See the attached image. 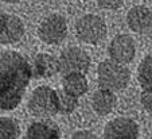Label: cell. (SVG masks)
Here are the masks:
<instances>
[{"label": "cell", "mask_w": 152, "mask_h": 139, "mask_svg": "<svg viewBox=\"0 0 152 139\" xmlns=\"http://www.w3.org/2000/svg\"><path fill=\"white\" fill-rule=\"evenodd\" d=\"M32 77V66L22 54L0 50V111H12L20 104Z\"/></svg>", "instance_id": "1"}, {"label": "cell", "mask_w": 152, "mask_h": 139, "mask_svg": "<svg viewBox=\"0 0 152 139\" xmlns=\"http://www.w3.org/2000/svg\"><path fill=\"white\" fill-rule=\"evenodd\" d=\"M98 85L110 90H121L126 88L131 80V72L124 64L110 60H105L98 65Z\"/></svg>", "instance_id": "2"}, {"label": "cell", "mask_w": 152, "mask_h": 139, "mask_svg": "<svg viewBox=\"0 0 152 139\" xmlns=\"http://www.w3.org/2000/svg\"><path fill=\"white\" fill-rule=\"evenodd\" d=\"M28 110L34 116L49 118L59 112L58 92L47 85L35 88L28 100Z\"/></svg>", "instance_id": "3"}, {"label": "cell", "mask_w": 152, "mask_h": 139, "mask_svg": "<svg viewBox=\"0 0 152 139\" xmlns=\"http://www.w3.org/2000/svg\"><path fill=\"white\" fill-rule=\"evenodd\" d=\"M75 34L80 41L89 45H96L105 38L106 24L98 15H83L75 24Z\"/></svg>", "instance_id": "4"}, {"label": "cell", "mask_w": 152, "mask_h": 139, "mask_svg": "<svg viewBox=\"0 0 152 139\" xmlns=\"http://www.w3.org/2000/svg\"><path fill=\"white\" fill-rule=\"evenodd\" d=\"M59 73L63 76L70 73H86L90 68V57L80 47H69L63 50L58 58Z\"/></svg>", "instance_id": "5"}, {"label": "cell", "mask_w": 152, "mask_h": 139, "mask_svg": "<svg viewBox=\"0 0 152 139\" xmlns=\"http://www.w3.org/2000/svg\"><path fill=\"white\" fill-rule=\"evenodd\" d=\"M38 35L47 45L61 43L67 35L66 19L58 14H53L45 18L38 29Z\"/></svg>", "instance_id": "6"}, {"label": "cell", "mask_w": 152, "mask_h": 139, "mask_svg": "<svg viewBox=\"0 0 152 139\" xmlns=\"http://www.w3.org/2000/svg\"><path fill=\"white\" fill-rule=\"evenodd\" d=\"M24 35V24L16 15L0 11V45L19 42Z\"/></svg>", "instance_id": "7"}, {"label": "cell", "mask_w": 152, "mask_h": 139, "mask_svg": "<svg viewBox=\"0 0 152 139\" xmlns=\"http://www.w3.org/2000/svg\"><path fill=\"white\" fill-rule=\"evenodd\" d=\"M139 134L137 123L128 118H116L104 128V138L106 139H137Z\"/></svg>", "instance_id": "8"}, {"label": "cell", "mask_w": 152, "mask_h": 139, "mask_svg": "<svg viewBox=\"0 0 152 139\" xmlns=\"http://www.w3.org/2000/svg\"><path fill=\"white\" fill-rule=\"evenodd\" d=\"M109 57L118 64H129L135 58L136 46L133 39L126 34L116 35L108 47Z\"/></svg>", "instance_id": "9"}, {"label": "cell", "mask_w": 152, "mask_h": 139, "mask_svg": "<svg viewBox=\"0 0 152 139\" xmlns=\"http://www.w3.org/2000/svg\"><path fill=\"white\" fill-rule=\"evenodd\" d=\"M126 24L132 31L143 34L152 29V11L148 7L136 6L126 14Z\"/></svg>", "instance_id": "10"}, {"label": "cell", "mask_w": 152, "mask_h": 139, "mask_svg": "<svg viewBox=\"0 0 152 139\" xmlns=\"http://www.w3.org/2000/svg\"><path fill=\"white\" fill-rule=\"evenodd\" d=\"M59 72V62L51 54L40 53L34 57L32 76L37 78H47Z\"/></svg>", "instance_id": "11"}, {"label": "cell", "mask_w": 152, "mask_h": 139, "mask_svg": "<svg viewBox=\"0 0 152 139\" xmlns=\"http://www.w3.org/2000/svg\"><path fill=\"white\" fill-rule=\"evenodd\" d=\"M116 103H117V97L113 93V90L110 89L101 88L93 93L92 107L94 112L98 113L100 116H105L112 112L113 108L116 107Z\"/></svg>", "instance_id": "12"}, {"label": "cell", "mask_w": 152, "mask_h": 139, "mask_svg": "<svg viewBox=\"0 0 152 139\" xmlns=\"http://www.w3.org/2000/svg\"><path fill=\"white\" fill-rule=\"evenodd\" d=\"M61 131L57 124L50 122H35L26 131L27 139H54L59 138Z\"/></svg>", "instance_id": "13"}, {"label": "cell", "mask_w": 152, "mask_h": 139, "mask_svg": "<svg viewBox=\"0 0 152 139\" xmlns=\"http://www.w3.org/2000/svg\"><path fill=\"white\" fill-rule=\"evenodd\" d=\"M63 90H66L67 93L75 96V97H81L83 96L88 89V80L85 77V73H70L63 77Z\"/></svg>", "instance_id": "14"}, {"label": "cell", "mask_w": 152, "mask_h": 139, "mask_svg": "<svg viewBox=\"0 0 152 139\" xmlns=\"http://www.w3.org/2000/svg\"><path fill=\"white\" fill-rule=\"evenodd\" d=\"M137 80L143 90H152V51H149L139 65Z\"/></svg>", "instance_id": "15"}, {"label": "cell", "mask_w": 152, "mask_h": 139, "mask_svg": "<svg viewBox=\"0 0 152 139\" xmlns=\"http://www.w3.org/2000/svg\"><path fill=\"white\" fill-rule=\"evenodd\" d=\"M20 130L15 119L0 118V139H15L19 138Z\"/></svg>", "instance_id": "16"}, {"label": "cell", "mask_w": 152, "mask_h": 139, "mask_svg": "<svg viewBox=\"0 0 152 139\" xmlns=\"http://www.w3.org/2000/svg\"><path fill=\"white\" fill-rule=\"evenodd\" d=\"M58 101H59V112L69 115L78 107V97L67 93L66 90L58 92Z\"/></svg>", "instance_id": "17"}, {"label": "cell", "mask_w": 152, "mask_h": 139, "mask_svg": "<svg viewBox=\"0 0 152 139\" xmlns=\"http://www.w3.org/2000/svg\"><path fill=\"white\" fill-rule=\"evenodd\" d=\"M140 100L144 110L152 115V90H143L140 96Z\"/></svg>", "instance_id": "18"}, {"label": "cell", "mask_w": 152, "mask_h": 139, "mask_svg": "<svg viewBox=\"0 0 152 139\" xmlns=\"http://www.w3.org/2000/svg\"><path fill=\"white\" fill-rule=\"evenodd\" d=\"M97 3L104 10H117L123 6L124 0H97Z\"/></svg>", "instance_id": "19"}, {"label": "cell", "mask_w": 152, "mask_h": 139, "mask_svg": "<svg viewBox=\"0 0 152 139\" xmlns=\"http://www.w3.org/2000/svg\"><path fill=\"white\" fill-rule=\"evenodd\" d=\"M72 138L73 139H94V138H97V136H96V134H93L92 131L81 130V131H75L72 135Z\"/></svg>", "instance_id": "20"}, {"label": "cell", "mask_w": 152, "mask_h": 139, "mask_svg": "<svg viewBox=\"0 0 152 139\" xmlns=\"http://www.w3.org/2000/svg\"><path fill=\"white\" fill-rule=\"evenodd\" d=\"M1 1H4V3H10V4H14V3H18L19 0H1Z\"/></svg>", "instance_id": "21"}]
</instances>
